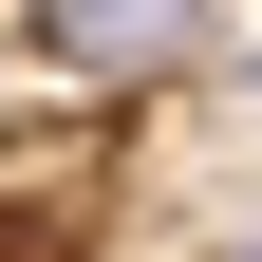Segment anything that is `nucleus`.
<instances>
[{"instance_id":"f257e3e1","label":"nucleus","mask_w":262,"mask_h":262,"mask_svg":"<svg viewBox=\"0 0 262 262\" xmlns=\"http://www.w3.org/2000/svg\"><path fill=\"white\" fill-rule=\"evenodd\" d=\"M19 38H38V75H150V56H187V0H38Z\"/></svg>"}]
</instances>
